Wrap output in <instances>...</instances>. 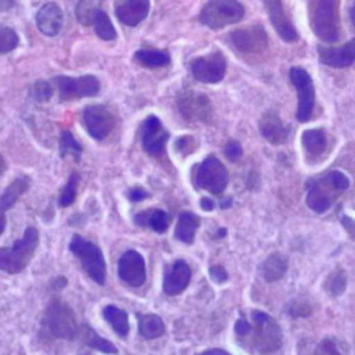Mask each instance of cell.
Returning a JSON list of instances; mask_svg holds the SVG:
<instances>
[{"instance_id":"obj_1","label":"cell","mask_w":355,"mask_h":355,"mask_svg":"<svg viewBox=\"0 0 355 355\" xmlns=\"http://www.w3.org/2000/svg\"><path fill=\"white\" fill-rule=\"evenodd\" d=\"M348 187L349 180L343 172L330 171L311 183L305 198L306 205L316 214H323Z\"/></svg>"},{"instance_id":"obj_2","label":"cell","mask_w":355,"mask_h":355,"mask_svg":"<svg viewBox=\"0 0 355 355\" xmlns=\"http://www.w3.org/2000/svg\"><path fill=\"white\" fill-rule=\"evenodd\" d=\"M39 245V230L28 226L22 237L15 240L10 247L0 248V269L6 273H19L26 268Z\"/></svg>"},{"instance_id":"obj_3","label":"cell","mask_w":355,"mask_h":355,"mask_svg":"<svg viewBox=\"0 0 355 355\" xmlns=\"http://www.w3.org/2000/svg\"><path fill=\"white\" fill-rule=\"evenodd\" d=\"M338 8L340 1L337 0H313L309 3V24L322 42H337L340 36Z\"/></svg>"},{"instance_id":"obj_4","label":"cell","mask_w":355,"mask_h":355,"mask_svg":"<svg viewBox=\"0 0 355 355\" xmlns=\"http://www.w3.org/2000/svg\"><path fill=\"white\" fill-rule=\"evenodd\" d=\"M42 326L44 333L50 334L54 338L61 340H73L79 334V326L72 308L61 301L60 298L51 300L47 305Z\"/></svg>"},{"instance_id":"obj_5","label":"cell","mask_w":355,"mask_h":355,"mask_svg":"<svg viewBox=\"0 0 355 355\" xmlns=\"http://www.w3.org/2000/svg\"><path fill=\"white\" fill-rule=\"evenodd\" d=\"M69 250L80 259L82 268L97 284H104L107 277L105 259L101 250L92 241L79 234H73L69 241Z\"/></svg>"},{"instance_id":"obj_6","label":"cell","mask_w":355,"mask_h":355,"mask_svg":"<svg viewBox=\"0 0 355 355\" xmlns=\"http://www.w3.org/2000/svg\"><path fill=\"white\" fill-rule=\"evenodd\" d=\"M252 326L250 324V331L252 330L254 344L262 354H269L280 348L283 341V334L277 322L263 311H252L251 313Z\"/></svg>"},{"instance_id":"obj_7","label":"cell","mask_w":355,"mask_h":355,"mask_svg":"<svg viewBox=\"0 0 355 355\" xmlns=\"http://www.w3.org/2000/svg\"><path fill=\"white\" fill-rule=\"evenodd\" d=\"M191 182L194 187L204 189L212 194H220L227 184V171L214 155H208L202 162L193 168Z\"/></svg>"},{"instance_id":"obj_8","label":"cell","mask_w":355,"mask_h":355,"mask_svg":"<svg viewBox=\"0 0 355 355\" xmlns=\"http://www.w3.org/2000/svg\"><path fill=\"white\" fill-rule=\"evenodd\" d=\"M244 17V7L234 0H211L204 4L200 12V21L211 29H220L236 24Z\"/></svg>"},{"instance_id":"obj_9","label":"cell","mask_w":355,"mask_h":355,"mask_svg":"<svg viewBox=\"0 0 355 355\" xmlns=\"http://www.w3.org/2000/svg\"><path fill=\"white\" fill-rule=\"evenodd\" d=\"M53 86L58 92V97L62 101L94 97L100 93V82L94 75H58L53 78Z\"/></svg>"},{"instance_id":"obj_10","label":"cell","mask_w":355,"mask_h":355,"mask_svg":"<svg viewBox=\"0 0 355 355\" xmlns=\"http://www.w3.org/2000/svg\"><path fill=\"white\" fill-rule=\"evenodd\" d=\"M82 122L93 139L104 140L115 128L116 116L104 104H89L83 108Z\"/></svg>"},{"instance_id":"obj_11","label":"cell","mask_w":355,"mask_h":355,"mask_svg":"<svg viewBox=\"0 0 355 355\" xmlns=\"http://www.w3.org/2000/svg\"><path fill=\"white\" fill-rule=\"evenodd\" d=\"M288 75L298 94V107L295 116L300 122H306L312 116L315 108V87L312 78L301 67H293Z\"/></svg>"},{"instance_id":"obj_12","label":"cell","mask_w":355,"mask_h":355,"mask_svg":"<svg viewBox=\"0 0 355 355\" xmlns=\"http://www.w3.org/2000/svg\"><path fill=\"white\" fill-rule=\"evenodd\" d=\"M190 69L193 76L202 83H218L226 72V60L222 51H214L191 61Z\"/></svg>"},{"instance_id":"obj_13","label":"cell","mask_w":355,"mask_h":355,"mask_svg":"<svg viewBox=\"0 0 355 355\" xmlns=\"http://www.w3.org/2000/svg\"><path fill=\"white\" fill-rule=\"evenodd\" d=\"M229 40L241 53H261L268 44V35L262 25L255 24L232 31Z\"/></svg>"},{"instance_id":"obj_14","label":"cell","mask_w":355,"mask_h":355,"mask_svg":"<svg viewBox=\"0 0 355 355\" xmlns=\"http://www.w3.org/2000/svg\"><path fill=\"white\" fill-rule=\"evenodd\" d=\"M169 139L168 130L162 126L155 115H150L141 125V144L143 148L153 157L165 154V146Z\"/></svg>"},{"instance_id":"obj_15","label":"cell","mask_w":355,"mask_h":355,"mask_svg":"<svg viewBox=\"0 0 355 355\" xmlns=\"http://www.w3.org/2000/svg\"><path fill=\"white\" fill-rule=\"evenodd\" d=\"M180 114L189 121L208 122L212 115V107L208 97L202 93L184 92L178 98Z\"/></svg>"},{"instance_id":"obj_16","label":"cell","mask_w":355,"mask_h":355,"mask_svg":"<svg viewBox=\"0 0 355 355\" xmlns=\"http://www.w3.org/2000/svg\"><path fill=\"white\" fill-rule=\"evenodd\" d=\"M118 276L132 287H140L146 282V263L140 252L125 251L118 261Z\"/></svg>"},{"instance_id":"obj_17","label":"cell","mask_w":355,"mask_h":355,"mask_svg":"<svg viewBox=\"0 0 355 355\" xmlns=\"http://www.w3.org/2000/svg\"><path fill=\"white\" fill-rule=\"evenodd\" d=\"M319 60L322 64L333 68H347L355 61V37L341 47H318Z\"/></svg>"},{"instance_id":"obj_18","label":"cell","mask_w":355,"mask_h":355,"mask_svg":"<svg viewBox=\"0 0 355 355\" xmlns=\"http://www.w3.org/2000/svg\"><path fill=\"white\" fill-rule=\"evenodd\" d=\"M269 15L270 22L273 24L277 35L284 40V42H295L298 39V32L295 26L293 25L291 19L288 15L284 12L283 4L277 0H270L263 3Z\"/></svg>"},{"instance_id":"obj_19","label":"cell","mask_w":355,"mask_h":355,"mask_svg":"<svg viewBox=\"0 0 355 355\" xmlns=\"http://www.w3.org/2000/svg\"><path fill=\"white\" fill-rule=\"evenodd\" d=\"M114 10L121 24L136 26L148 15L150 3L147 0H121L115 1Z\"/></svg>"},{"instance_id":"obj_20","label":"cell","mask_w":355,"mask_h":355,"mask_svg":"<svg viewBox=\"0 0 355 355\" xmlns=\"http://www.w3.org/2000/svg\"><path fill=\"white\" fill-rule=\"evenodd\" d=\"M191 277V270L187 262L183 259L175 261L165 272L164 276V291L168 295L180 294L189 284Z\"/></svg>"},{"instance_id":"obj_21","label":"cell","mask_w":355,"mask_h":355,"mask_svg":"<svg viewBox=\"0 0 355 355\" xmlns=\"http://www.w3.org/2000/svg\"><path fill=\"white\" fill-rule=\"evenodd\" d=\"M64 24L62 10L55 3H44L36 14V26L46 36H55L60 33Z\"/></svg>"},{"instance_id":"obj_22","label":"cell","mask_w":355,"mask_h":355,"mask_svg":"<svg viewBox=\"0 0 355 355\" xmlns=\"http://www.w3.org/2000/svg\"><path fill=\"white\" fill-rule=\"evenodd\" d=\"M261 135L272 144H283L288 137V126L283 123L276 111H266L259 121Z\"/></svg>"},{"instance_id":"obj_23","label":"cell","mask_w":355,"mask_h":355,"mask_svg":"<svg viewBox=\"0 0 355 355\" xmlns=\"http://www.w3.org/2000/svg\"><path fill=\"white\" fill-rule=\"evenodd\" d=\"M135 222L139 226L150 227L157 233H164L169 226V216L165 211L158 208H151L141 211L135 215Z\"/></svg>"},{"instance_id":"obj_24","label":"cell","mask_w":355,"mask_h":355,"mask_svg":"<svg viewBox=\"0 0 355 355\" xmlns=\"http://www.w3.org/2000/svg\"><path fill=\"white\" fill-rule=\"evenodd\" d=\"M29 187H31V179L28 176L24 175V176L15 178L0 196V211L6 214L18 201V198L28 191Z\"/></svg>"},{"instance_id":"obj_25","label":"cell","mask_w":355,"mask_h":355,"mask_svg":"<svg viewBox=\"0 0 355 355\" xmlns=\"http://www.w3.org/2000/svg\"><path fill=\"white\" fill-rule=\"evenodd\" d=\"M198 226H200V218L190 211H183L178 216V223L175 227V237L178 240H180L182 243L191 244Z\"/></svg>"},{"instance_id":"obj_26","label":"cell","mask_w":355,"mask_h":355,"mask_svg":"<svg viewBox=\"0 0 355 355\" xmlns=\"http://www.w3.org/2000/svg\"><path fill=\"white\" fill-rule=\"evenodd\" d=\"M288 266L287 257L280 252L270 254L261 265V273L265 280L276 282L286 273Z\"/></svg>"},{"instance_id":"obj_27","label":"cell","mask_w":355,"mask_h":355,"mask_svg":"<svg viewBox=\"0 0 355 355\" xmlns=\"http://www.w3.org/2000/svg\"><path fill=\"white\" fill-rule=\"evenodd\" d=\"M78 336L82 337V341H83L86 345L92 347V348H94V349H97V351H100V352H104V354H116V352H118L116 347H115L111 341H108V340L100 337V336H98L90 326H87V324H82V326L79 327V334H78Z\"/></svg>"},{"instance_id":"obj_28","label":"cell","mask_w":355,"mask_h":355,"mask_svg":"<svg viewBox=\"0 0 355 355\" xmlns=\"http://www.w3.org/2000/svg\"><path fill=\"white\" fill-rule=\"evenodd\" d=\"M103 316L118 336L125 337L129 333V319L128 313L123 309L115 305H107L103 309Z\"/></svg>"},{"instance_id":"obj_29","label":"cell","mask_w":355,"mask_h":355,"mask_svg":"<svg viewBox=\"0 0 355 355\" xmlns=\"http://www.w3.org/2000/svg\"><path fill=\"white\" fill-rule=\"evenodd\" d=\"M136 61L146 68H159L171 62V57L164 50L154 49H141L135 53Z\"/></svg>"},{"instance_id":"obj_30","label":"cell","mask_w":355,"mask_h":355,"mask_svg":"<svg viewBox=\"0 0 355 355\" xmlns=\"http://www.w3.org/2000/svg\"><path fill=\"white\" fill-rule=\"evenodd\" d=\"M139 333L147 340L158 338L165 333V324L158 315H141L139 316Z\"/></svg>"},{"instance_id":"obj_31","label":"cell","mask_w":355,"mask_h":355,"mask_svg":"<svg viewBox=\"0 0 355 355\" xmlns=\"http://www.w3.org/2000/svg\"><path fill=\"white\" fill-rule=\"evenodd\" d=\"M302 146L311 155H320L326 150V133L323 129H308L302 133Z\"/></svg>"},{"instance_id":"obj_32","label":"cell","mask_w":355,"mask_h":355,"mask_svg":"<svg viewBox=\"0 0 355 355\" xmlns=\"http://www.w3.org/2000/svg\"><path fill=\"white\" fill-rule=\"evenodd\" d=\"M100 10H101V3L94 0H83L76 4L75 15L82 25L87 26V25H93Z\"/></svg>"},{"instance_id":"obj_33","label":"cell","mask_w":355,"mask_h":355,"mask_svg":"<svg viewBox=\"0 0 355 355\" xmlns=\"http://www.w3.org/2000/svg\"><path fill=\"white\" fill-rule=\"evenodd\" d=\"M82 151L83 148L73 135L69 130H64L60 137V155L62 158L72 157L75 161H79Z\"/></svg>"},{"instance_id":"obj_34","label":"cell","mask_w":355,"mask_h":355,"mask_svg":"<svg viewBox=\"0 0 355 355\" xmlns=\"http://www.w3.org/2000/svg\"><path fill=\"white\" fill-rule=\"evenodd\" d=\"M93 26H94L96 35L103 40H114L116 37V29H115L114 24L111 22L108 14L103 10L98 11V14L93 22Z\"/></svg>"},{"instance_id":"obj_35","label":"cell","mask_w":355,"mask_h":355,"mask_svg":"<svg viewBox=\"0 0 355 355\" xmlns=\"http://www.w3.org/2000/svg\"><path fill=\"white\" fill-rule=\"evenodd\" d=\"M78 186H79V175L76 172H72L58 197V205L61 208L69 207L75 202L76 194H78Z\"/></svg>"},{"instance_id":"obj_36","label":"cell","mask_w":355,"mask_h":355,"mask_svg":"<svg viewBox=\"0 0 355 355\" xmlns=\"http://www.w3.org/2000/svg\"><path fill=\"white\" fill-rule=\"evenodd\" d=\"M18 44H19L18 33L10 26L0 25V54H6L15 50Z\"/></svg>"},{"instance_id":"obj_37","label":"cell","mask_w":355,"mask_h":355,"mask_svg":"<svg viewBox=\"0 0 355 355\" xmlns=\"http://www.w3.org/2000/svg\"><path fill=\"white\" fill-rule=\"evenodd\" d=\"M345 284L347 277L343 269H336L331 275H329V277L324 282L326 291H329L333 295H340L345 290Z\"/></svg>"},{"instance_id":"obj_38","label":"cell","mask_w":355,"mask_h":355,"mask_svg":"<svg viewBox=\"0 0 355 355\" xmlns=\"http://www.w3.org/2000/svg\"><path fill=\"white\" fill-rule=\"evenodd\" d=\"M31 96L33 97V100H36L39 103L49 101L54 96V86L49 80L39 79L32 85Z\"/></svg>"},{"instance_id":"obj_39","label":"cell","mask_w":355,"mask_h":355,"mask_svg":"<svg viewBox=\"0 0 355 355\" xmlns=\"http://www.w3.org/2000/svg\"><path fill=\"white\" fill-rule=\"evenodd\" d=\"M315 355H343V354L338 351L336 343L331 338H324L318 344Z\"/></svg>"},{"instance_id":"obj_40","label":"cell","mask_w":355,"mask_h":355,"mask_svg":"<svg viewBox=\"0 0 355 355\" xmlns=\"http://www.w3.org/2000/svg\"><path fill=\"white\" fill-rule=\"evenodd\" d=\"M288 313L291 316H306L311 313V306L305 301H293L288 306Z\"/></svg>"},{"instance_id":"obj_41","label":"cell","mask_w":355,"mask_h":355,"mask_svg":"<svg viewBox=\"0 0 355 355\" xmlns=\"http://www.w3.org/2000/svg\"><path fill=\"white\" fill-rule=\"evenodd\" d=\"M225 155L230 159V161H237L241 155H243V148L241 144L236 140H230L226 147H225Z\"/></svg>"},{"instance_id":"obj_42","label":"cell","mask_w":355,"mask_h":355,"mask_svg":"<svg viewBox=\"0 0 355 355\" xmlns=\"http://www.w3.org/2000/svg\"><path fill=\"white\" fill-rule=\"evenodd\" d=\"M147 197H150V193L146 191L143 187H132L129 191H128V198L132 201V202H140L143 200H146Z\"/></svg>"},{"instance_id":"obj_43","label":"cell","mask_w":355,"mask_h":355,"mask_svg":"<svg viewBox=\"0 0 355 355\" xmlns=\"http://www.w3.org/2000/svg\"><path fill=\"white\" fill-rule=\"evenodd\" d=\"M209 276L215 283H223L227 280V272L222 265H214L209 269Z\"/></svg>"},{"instance_id":"obj_44","label":"cell","mask_w":355,"mask_h":355,"mask_svg":"<svg viewBox=\"0 0 355 355\" xmlns=\"http://www.w3.org/2000/svg\"><path fill=\"white\" fill-rule=\"evenodd\" d=\"M234 331L237 336L243 337V336H247L250 334V323L241 316L236 320V324H234Z\"/></svg>"},{"instance_id":"obj_45","label":"cell","mask_w":355,"mask_h":355,"mask_svg":"<svg viewBox=\"0 0 355 355\" xmlns=\"http://www.w3.org/2000/svg\"><path fill=\"white\" fill-rule=\"evenodd\" d=\"M200 205H201V208L204 209V211H212L214 209V207H215V202L211 200V198H201V202H200Z\"/></svg>"},{"instance_id":"obj_46","label":"cell","mask_w":355,"mask_h":355,"mask_svg":"<svg viewBox=\"0 0 355 355\" xmlns=\"http://www.w3.org/2000/svg\"><path fill=\"white\" fill-rule=\"evenodd\" d=\"M198 355H232V354L225 351V349H220V348H212V349L204 351V352H201Z\"/></svg>"},{"instance_id":"obj_47","label":"cell","mask_w":355,"mask_h":355,"mask_svg":"<svg viewBox=\"0 0 355 355\" xmlns=\"http://www.w3.org/2000/svg\"><path fill=\"white\" fill-rule=\"evenodd\" d=\"M6 223H7V219H6V214L0 211V236H1V233L4 232V229H6Z\"/></svg>"},{"instance_id":"obj_48","label":"cell","mask_w":355,"mask_h":355,"mask_svg":"<svg viewBox=\"0 0 355 355\" xmlns=\"http://www.w3.org/2000/svg\"><path fill=\"white\" fill-rule=\"evenodd\" d=\"M7 171V162L4 159V157L0 154V175H3Z\"/></svg>"},{"instance_id":"obj_49","label":"cell","mask_w":355,"mask_h":355,"mask_svg":"<svg viewBox=\"0 0 355 355\" xmlns=\"http://www.w3.org/2000/svg\"><path fill=\"white\" fill-rule=\"evenodd\" d=\"M349 15H351V21H352V25L355 26V1L352 3L351 6V10H349Z\"/></svg>"},{"instance_id":"obj_50","label":"cell","mask_w":355,"mask_h":355,"mask_svg":"<svg viewBox=\"0 0 355 355\" xmlns=\"http://www.w3.org/2000/svg\"><path fill=\"white\" fill-rule=\"evenodd\" d=\"M8 7H12V3H0V11H3V10H6V8H8Z\"/></svg>"},{"instance_id":"obj_51","label":"cell","mask_w":355,"mask_h":355,"mask_svg":"<svg viewBox=\"0 0 355 355\" xmlns=\"http://www.w3.org/2000/svg\"><path fill=\"white\" fill-rule=\"evenodd\" d=\"M230 202H232V201H230V198H225V200L222 201L220 207H222V208H226V207H229V205H230Z\"/></svg>"}]
</instances>
